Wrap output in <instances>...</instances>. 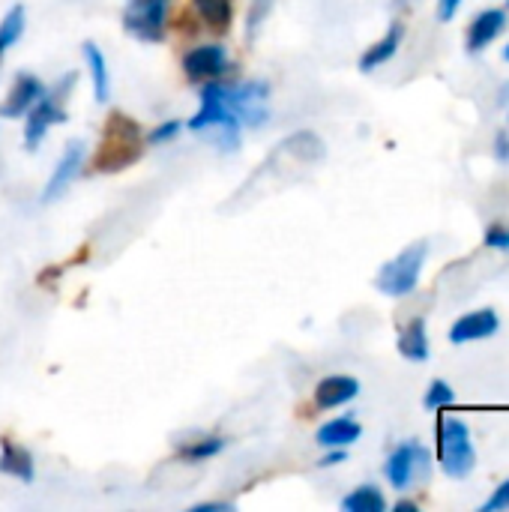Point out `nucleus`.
Segmentation results:
<instances>
[{
    "instance_id": "nucleus-10",
    "label": "nucleus",
    "mask_w": 509,
    "mask_h": 512,
    "mask_svg": "<svg viewBox=\"0 0 509 512\" xmlns=\"http://www.w3.org/2000/svg\"><path fill=\"white\" fill-rule=\"evenodd\" d=\"M81 162H84V141H69L63 156H60V162H57V168H54V174L48 177V183L42 189V204L57 201L72 186V180L81 171Z\"/></svg>"
},
{
    "instance_id": "nucleus-34",
    "label": "nucleus",
    "mask_w": 509,
    "mask_h": 512,
    "mask_svg": "<svg viewBox=\"0 0 509 512\" xmlns=\"http://www.w3.org/2000/svg\"><path fill=\"white\" fill-rule=\"evenodd\" d=\"M504 60H509V45H507V48H504Z\"/></svg>"
},
{
    "instance_id": "nucleus-33",
    "label": "nucleus",
    "mask_w": 509,
    "mask_h": 512,
    "mask_svg": "<svg viewBox=\"0 0 509 512\" xmlns=\"http://www.w3.org/2000/svg\"><path fill=\"white\" fill-rule=\"evenodd\" d=\"M501 102H509V84L501 90Z\"/></svg>"
},
{
    "instance_id": "nucleus-29",
    "label": "nucleus",
    "mask_w": 509,
    "mask_h": 512,
    "mask_svg": "<svg viewBox=\"0 0 509 512\" xmlns=\"http://www.w3.org/2000/svg\"><path fill=\"white\" fill-rule=\"evenodd\" d=\"M495 156L501 162H509V132H498L495 135Z\"/></svg>"
},
{
    "instance_id": "nucleus-2",
    "label": "nucleus",
    "mask_w": 509,
    "mask_h": 512,
    "mask_svg": "<svg viewBox=\"0 0 509 512\" xmlns=\"http://www.w3.org/2000/svg\"><path fill=\"white\" fill-rule=\"evenodd\" d=\"M438 459L447 477L453 480H465L474 465H477V453L471 444V429L456 420V417H441L438 423Z\"/></svg>"
},
{
    "instance_id": "nucleus-32",
    "label": "nucleus",
    "mask_w": 509,
    "mask_h": 512,
    "mask_svg": "<svg viewBox=\"0 0 509 512\" xmlns=\"http://www.w3.org/2000/svg\"><path fill=\"white\" fill-rule=\"evenodd\" d=\"M396 512H417V504H414V501H399V504H396Z\"/></svg>"
},
{
    "instance_id": "nucleus-17",
    "label": "nucleus",
    "mask_w": 509,
    "mask_h": 512,
    "mask_svg": "<svg viewBox=\"0 0 509 512\" xmlns=\"http://www.w3.org/2000/svg\"><path fill=\"white\" fill-rule=\"evenodd\" d=\"M399 354L411 363H426L429 360V333H426V321L414 318L402 336H399Z\"/></svg>"
},
{
    "instance_id": "nucleus-8",
    "label": "nucleus",
    "mask_w": 509,
    "mask_h": 512,
    "mask_svg": "<svg viewBox=\"0 0 509 512\" xmlns=\"http://www.w3.org/2000/svg\"><path fill=\"white\" fill-rule=\"evenodd\" d=\"M231 63H228V54H225V48L222 45H201V48H195V51H189L186 57H183V72H186V78L195 84H204V81H213V78H219L225 69H228Z\"/></svg>"
},
{
    "instance_id": "nucleus-25",
    "label": "nucleus",
    "mask_w": 509,
    "mask_h": 512,
    "mask_svg": "<svg viewBox=\"0 0 509 512\" xmlns=\"http://www.w3.org/2000/svg\"><path fill=\"white\" fill-rule=\"evenodd\" d=\"M486 246L498 249V252H509V225L507 222H492L486 228Z\"/></svg>"
},
{
    "instance_id": "nucleus-9",
    "label": "nucleus",
    "mask_w": 509,
    "mask_h": 512,
    "mask_svg": "<svg viewBox=\"0 0 509 512\" xmlns=\"http://www.w3.org/2000/svg\"><path fill=\"white\" fill-rule=\"evenodd\" d=\"M231 117H237V114L225 102L222 81H204V87H201V108L189 120V129L192 132H207L210 126H219V123H225Z\"/></svg>"
},
{
    "instance_id": "nucleus-24",
    "label": "nucleus",
    "mask_w": 509,
    "mask_h": 512,
    "mask_svg": "<svg viewBox=\"0 0 509 512\" xmlns=\"http://www.w3.org/2000/svg\"><path fill=\"white\" fill-rule=\"evenodd\" d=\"M456 402V393L447 381H432L429 384V393H426V408L429 411H441V408H450Z\"/></svg>"
},
{
    "instance_id": "nucleus-15",
    "label": "nucleus",
    "mask_w": 509,
    "mask_h": 512,
    "mask_svg": "<svg viewBox=\"0 0 509 512\" xmlns=\"http://www.w3.org/2000/svg\"><path fill=\"white\" fill-rule=\"evenodd\" d=\"M0 474L30 483L33 480V459L24 447L12 444V438H0Z\"/></svg>"
},
{
    "instance_id": "nucleus-5",
    "label": "nucleus",
    "mask_w": 509,
    "mask_h": 512,
    "mask_svg": "<svg viewBox=\"0 0 509 512\" xmlns=\"http://www.w3.org/2000/svg\"><path fill=\"white\" fill-rule=\"evenodd\" d=\"M384 474H387V480H390V486L396 492H408L417 480H423V483L429 480L432 456H429V450L423 444L408 441V444H402V447H396L390 453V459L384 465Z\"/></svg>"
},
{
    "instance_id": "nucleus-18",
    "label": "nucleus",
    "mask_w": 509,
    "mask_h": 512,
    "mask_svg": "<svg viewBox=\"0 0 509 512\" xmlns=\"http://www.w3.org/2000/svg\"><path fill=\"white\" fill-rule=\"evenodd\" d=\"M360 423L351 420V417H339V420H330L327 426L318 429V444L321 447H351L357 438H360Z\"/></svg>"
},
{
    "instance_id": "nucleus-12",
    "label": "nucleus",
    "mask_w": 509,
    "mask_h": 512,
    "mask_svg": "<svg viewBox=\"0 0 509 512\" xmlns=\"http://www.w3.org/2000/svg\"><path fill=\"white\" fill-rule=\"evenodd\" d=\"M498 327H501V321H498V315H495L492 309L468 312V315H462V318L453 324L450 342H453V345H468V342H477V339H489V336L498 333Z\"/></svg>"
},
{
    "instance_id": "nucleus-11",
    "label": "nucleus",
    "mask_w": 509,
    "mask_h": 512,
    "mask_svg": "<svg viewBox=\"0 0 509 512\" xmlns=\"http://www.w3.org/2000/svg\"><path fill=\"white\" fill-rule=\"evenodd\" d=\"M39 96H42V81L36 75H30V72H18L15 81H12L9 96L0 102V117H9V120L24 117L36 105Z\"/></svg>"
},
{
    "instance_id": "nucleus-6",
    "label": "nucleus",
    "mask_w": 509,
    "mask_h": 512,
    "mask_svg": "<svg viewBox=\"0 0 509 512\" xmlns=\"http://www.w3.org/2000/svg\"><path fill=\"white\" fill-rule=\"evenodd\" d=\"M168 21V0H129L123 9V27L141 42H162Z\"/></svg>"
},
{
    "instance_id": "nucleus-4",
    "label": "nucleus",
    "mask_w": 509,
    "mask_h": 512,
    "mask_svg": "<svg viewBox=\"0 0 509 512\" xmlns=\"http://www.w3.org/2000/svg\"><path fill=\"white\" fill-rule=\"evenodd\" d=\"M78 81V75L66 72L60 78V84L48 93V96H39L36 105L27 111V129H24V147L27 150H36L45 138V132L51 129V123H60L66 120V111H63V102H66V93L69 87Z\"/></svg>"
},
{
    "instance_id": "nucleus-30",
    "label": "nucleus",
    "mask_w": 509,
    "mask_h": 512,
    "mask_svg": "<svg viewBox=\"0 0 509 512\" xmlns=\"http://www.w3.org/2000/svg\"><path fill=\"white\" fill-rule=\"evenodd\" d=\"M345 462V447H330V453L321 459V468H333V465H342Z\"/></svg>"
},
{
    "instance_id": "nucleus-1",
    "label": "nucleus",
    "mask_w": 509,
    "mask_h": 512,
    "mask_svg": "<svg viewBox=\"0 0 509 512\" xmlns=\"http://www.w3.org/2000/svg\"><path fill=\"white\" fill-rule=\"evenodd\" d=\"M141 150H144L141 126L132 117H126L123 111H114L105 120L102 144H99V150L93 156L90 171H96V174H117V171L135 165L141 159Z\"/></svg>"
},
{
    "instance_id": "nucleus-3",
    "label": "nucleus",
    "mask_w": 509,
    "mask_h": 512,
    "mask_svg": "<svg viewBox=\"0 0 509 512\" xmlns=\"http://www.w3.org/2000/svg\"><path fill=\"white\" fill-rule=\"evenodd\" d=\"M426 255H429V246L426 243H414L405 252H399L393 261H387L381 267V273L375 279L378 291L387 294V297H408L417 288V282H420Z\"/></svg>"
},
{
    "instance_id": "nucleus-19",
    "label": "nucleus",
    "mask_w": 509,
    "mask_h": 512,
    "mask_svg": "<svg viewBox=\"0 0 509 512\" xmlns=\"http://www.w3.org/2000/svg\"><path fill=\"white\" fill-rule=\"evenodd\" d=\"M84 60H87V69H90V78H93V96L96 102H105L108 99V66H105V54L96 42H84Z\"/></svg>"
},
{
    "instance_id": "nucleus-13",
    "label": "nucleus",
    "mask_w": 509,
    "mask_h": 512,
    "mask_svg": "<svg viewBox=\"0 0 509 512\" xmlns=\"http://www.w3.org/2000/svg\"><path fill=\"white\" fill-rule=\"evenodd\" d=\"M504 27H507L504 9H483L468 27V51H483L504 33Z\"/></svg>"
},
{
    "instance_id": "nucleus-26",
    "label": "nucleus",
    "mask_w": 509,
    "mask_h": 512,
    "mask_svg": "<svg viewBox=\"0 0 509 512\" xmlns=\"http://www.w3.org/2000/svg\"><path fill=\"white\" fill-rule=\"evenodd\" d=\"M509 510V480H504L495 492H492V498L483 504V512H504Z\"/></svg>"
},
{
    "instance_id": "nucleus-31",
    "label": "nucleus",
    "mask_w": 509,
    "mask_h": 512,
    "mask_svg": "<svg viewBox=\"0 0 509 512\" xmlns=\"http://www.w3.org/2000/svg\"><path fill=\"white\" fill-rule=\"evenodd\" d=\"M234 510V504H198V507H192V512H231Z\"/></svg>"
},
{
    "instance_id": "nucleus-14",
    "label": "nucleus",
    "mask_w": 509,
    "mask_h": 512,
    "mask_svg": "<svg viewBox=\"0 0 509 512\" xmlns=\"http://www.w3.org/2000/svg\"><path fill=\"white\" fill-rule=\"evenodd\" d=\"M357 393H360L357 378H348V375H330V378H324V381L318 384V390H315V402H318V408L330 411V408H342V405L354 402V399H357Z\"/></svg>"
},
{
    "instance_id": "nucleus-28",
    "label": "nucleus",
    "mask_w": 509,
    "mask_h": 512,
    "mask_svg": "<svg viewBox=\"0 0 509 512\" xmlns=\"http://www.w3.org/2000/svg\"><path fill=\"white\" fill-rule=\"evenodd\" d=\"M459 6H462V0H438V18L450 21L459 12Z\"/></svg>"
},
{
    "instance_id": "nucleus-21",
    "label": "nucleus",
    "mask_w": 509,
    "mask_h": 512,
    "mask_svg": "<svg viewBox=\"0 0 509 512\" xmlns=\"http://www.w3.org/2000/svg\"><path fill=\"white\" fill-rule=\"evenodd\" d=\"M342 510L348 512H384L387 510V501L381 495V489L375 486H360L354 489L345 501H342Z\"/></svg>"
},
{
    "instance_id": "nucleus-23",
    "label": "nucleus",
    "mask_w": 509,
    "mask_h": 512,
    "mask_svg": "<svg viewBox=\"0 0 509 512\" xmlns=\"http://www.w3.org/2000/svg\"><path fill=\"white\" fill-rule=\"evenodd\" d=\"M222 447H225L222 438H201V441H195V444L180 447V456L189 459V462H201V459H213L216 453H222Z\"/></svg>"
},
{
    "instance_id": "nucleus-22",
    "label": "nucleus",
    "mask_w": 509,
    "mask_h": 512,
    "mask_svg": "<svg viewBox=\"0 0 509 512\" xmlns=\"http://www.w3.org/2000/svg\"><path fill=\"white\" fill-rule=\"evenodd\" d=\"M21 33H24V6L18 3L0 21V57L21 39Z\"/></svg>"
},
{
    "instance_id": "nucleus-35",
    "label": "nucleus",
    "mask_w": 509,
    "mask_h": 512,
    "mask_svg": "<svg viewBox=\"0 0 509 512\" xmlns=\"http://www.w3.org/2000/svg\"><path fill=\"white\" fill-rule=\"evenodd\" d=\"M396 3H399V6H405V3H411V0H396Z\"/></svg>"
},
{
    "instance_id": "nucleus-20",
    "label": "nucleus",
    "mask_w": 509,
    "mask_h": 512,
    "mask_svg": "<svg viewBox=\"0 0 509 512\" xmlns=\"http://www.w3.org/2000/svg\"><path fill=\"white\" fill-rule=\"evenodd\" d=\"M198 15L207 21V27H213L216 33H225L231 27V0H192Z\"/></svg>"
},
{
    "instance_id": "nucleus-7",
    "label": "nucleus",
    "mask_w": 509,
    "mask_h": 512,
    "mask_svg": "<svg viewBox=\"0 0 509 512\" xmlns=\"http://www.w3.org/2000/svg\"><path fill=\"white\" fill-rule=\"evenodd\" d=\"M222 93H225V102L237 114L240 123L261 126L267 120V96H270V84L267 81L222 84Z\"/></svg>"
},
{
    "instance_id": "nucleus-16",
    "label": "nucleus",
    "mask_w": 509,
    "mask_h": 512,
    "mask_svg": "<svg viewBox=\"0 0 509 512\" xmlns=\"http://www.w3.org/2000/svg\"><path fill=\"white\" fill-rule=\"evenodd\" d=\"M402 24L396 21V24H390V30L360 57V69L363 72H372V69H378V66H384L390 57H396V51H399V45H402Z\"/></svg>"
},
{
    "instance_id": "nucleus-27",
    "label": "nucleus",
    "mask_w": 509,
    "mask_h": 512,
    "mask_svg": "<svg viewBox=\"0 0 509 512\" xmlns=\"http://www.w3.org/2000/svg\"><path fill=\"white\" fill-rule=\"evenodd\" d=\"M177 132H180V120H171V123H162V126H156V129L147 135V141H150V144H162V141H171V138H177Z\"/></svg>"
}]
</instances>
